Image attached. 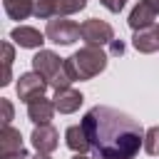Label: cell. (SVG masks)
<instances>
[{
  "mask_svg": "<svg viewBox=\"0 0 159 159\" xmlns=\"http://www.w3.org/2000/svg\"><path fill=\"white\" fill-rule=\"evenodd\" d=\"M142 2H147V5H149L154 12H159V0H142Z\"/></svg>",
  "mask_w": 159,
  "mask_h": 159,
  "instance_id": "603a6c76",
  "label": "cell"
},
{
  "mask_svg": "<svg viewBox=\"0 0 159 159\" xmlns=\"http://www.w3.org/2000/svg\"><path fill=\"white\" fill-rule=\"evenodd\" d=\"M30 159H52V157H50V154H40V152H37V154H35V157H30Z\"/></svg>",
  "mask_w": 159,
  "mask_h": 159,
  "instance_id": "cb8c5ba5",
  "label": "cell"
},
{
  "mask_svg": "<svg viewBox=\"0 0 159 159\" xmlns=\"http://www.w3.org/2000/svg\"><path fill=\"white\" fill-rule=\"evenodd\" d=\"M17 159H30V157H17Z\"/></svg>",
  "mask_w": 159,
  "mask_h": 159,
  "instance_id": "484cf974",
  "label": "cell"
},
{
  "mask_svg": "<svg viewBox=\"0 0 159 159\" xmlns=\"http://www.w3.org/2000/svg\"><path fill=\"white\" fill-rule=\"evenodd\" d=\"M52 102H55V109L60 114H72V112L80 109V104L84 102V97H82V92H77L72 87H62V89H55Z\"/></svg>",
  "mask_w": 159,
  "mask_h": 159,
  "instance_id": "30bf717a",
  "label": "cell"
},
{
  "mask_svg": "<svg viewBox=\"0 0 159 159\" xmlns=\"http://www.w3.org/2000/svg\"><path fill=\"white\" fill-rule=\"evenodd\" d=\"M80 32H82V40L92 47H104L114 40V30L107 20H97V17H89L80 25Z\"/></svg>",
  "mask_w": 159,
  "mask_h": 159,
  "instance_id": "5b68a950",
  "label": "cell"
},
{
  "mask_svg": "<svg viewBox=\"0 0 159 159\" xmlns=\"http://www.w3.org/2000/svg\"><path fill=\"white\" fill-rule=\"evenodd\" d=\"M132 45L142 55H152L159 50V25H149L144 30H137L132 37Z\"/></svg>",
  "mask_w": 159,
  "mask_h": 159,
  "instance_id": "8fae6325",
  "label": "cell"
},
{
  "mask_svg": "<svg viewBox=\"0 0 159 159\" xmlns=\"http://www.w3.org/2000/svg\"><path fill=\"white\" fill-rule=\"evenodd\" d=\"M109 12H122V7L127 5V0H99Z\"/></svg>",
  "mask_w": 159,
  "mask_h": 159,
  "instance_id": "44dd1931",
  "label": "cell"
},
{
  "mask_svg": "<svg viewBox=\"0 0 159 159\" xmlns=\"http://www.w3.org/2000/svg\"><path fill=\"white\" fill-rule=\"evenodd\" d=\"M109 55H114V57L124 55V42H122V40H112V42H109Z\"/></svg>",
  "mask_w": 159,
  "mask_h": 159,
  "instance_id": "7402d4cb",
  "label": "cell"
},
{
  "mask_svg": "<svg viewBox=\"0 0 159 159\" xmlns=\"http://www.w3.org/2000/svg\"><path fill=\"white\" fill-rule=\"evenodd\" d=\"M32 2L35 0H2V7L10 20H27L32 15Z\"/></svg>",
  "mask_w": 159,
  "mask_h": 159,
  "instance_id": "9a60e30c",
  "label": "cell"
},
{
  "mask_svg": "<svg viewBox=\"0 0 159 159\" xmlns=\"http://www.w3.org/2000/svg\"><path fill=\"white\" fill-rule=\"evenodd\" d=\"M157 15H159V12H154L147 2H142V0H139V2L132 7V12H129V20H127V22H129V27L137 32V30H144V27L154 25V17H157Z\"/></svg>",
  "mask_w": 159,
  "mask_h": 159,
  "instance_id": "4fadbf2b",
  "label": "cell"
},
{
  "mask_svg": "<svg viewBox=\"0 0 159 159\" xmlns=\"http://www.w3.org/2000/svg\"><path fill=\"white\" fill-rule=\"evenodd\" d=\"M65 67L72 77V82H82V80H92L94 75H99L104 67H107V52L102 47H92V45H84L80 47L77 52H72L67 60H65Z\"/></svg>",
  "mask_w": 159,
  "mask_h": 159,
  "instance_id": "7a4b0ae2",
  "label": "cell"
},
{
  "mask_svg": "<svg viewBox=\"0 0 159 159\" xmlns=\"http://www.w3.org/2000/svg\"><path fill=\"white\" fill-rule=\"evenodd\" d=\"M72 159H92V157H87V154H75Z\"/></svg>",
  "mask_w": 159,
  "mask_h": 159,
  "instance_id": "d4e9b609",
  "label": "cell"
},
{
  "mask_svg": "<svg viewBox=\"0 0 159 159\" xmlns=\"http://www.w3.org/2000/svg\"><path fill=\"white\" fill-rule=\"evenodd\" d=\"M55 2V17H67L87 7V0H52Z\"/></svg>",
  "mask_w": 159,
  "mask_h": 159,
  "instance_id": "2e32d148",
  "label": "cell"
},
{
  "mask_svg": "<svg viewBox=\"0 0 159 159\" xmlns=\"http://www.w3.org/2000/svg\"><path fill=\"white\" fill-rule=\"evenodd\" d=\"M144 152L152 154V157L159 154V127L147 129V134H144Z\"/></svg>",
  "mask_w": 159,
  "mask_h": 159,
  "instance_id": "d6986e66",
  "label": "cell"
},
{
  "mask_svg": "<svg viewBox=\"0 0 159 159\" xmlns=\"http://www.w3.org/2000/svg\"><path fill=\"white\" fill-rule=\"evenodd\" d=\"M10 40L15 42V45H20V47H25V50H42V42L47 40L37 27H30V25H17V27H12L10 30Z\"/></svg>",
  "mask_w": 159,
  "mask_h": 159,
  "instance_id": "9c48e42d",
  "label": "cell"
},
{
  "mask_svg": "<svg viewBox=\"0 0 159 159\" xmlns=\"http://www.w3.org/2000/svg\"><path fill=\"white\" fill-rule=\"evenodd\" d=\"M32 70L37 75H42L45 82L50 87H55V89L70 87V82H72V77H70V72L65 67V60L57 52H52V50H40L32 57Z\"/></svg>",
  "mask_w": 159,
  "mask_h": 159,
  "instance_id": "3957f363",
  "label": "cell"
},
{
  "mask_svg": "<svg viewBox=\"0 0 159 159\" xmlns=\"http://www.w3.org/2000/svg\"><path fill=\"white\" fill-rule=\"evenodd\" d=\"M12 60H15V50H12V42H2V80H0V84L5 87V84H10V80H12V72H10V67H12Z\"/></svg>",
  "mask_w": 159,
  "mask_h": 159,
  "instance_id": "e0dca14e",
  "label": "cell"
},
{
  "mask_svg": "<svg viewBox=\"0 0 159 159\" xmlns=\"http://www.w3.org/2000/svg\"><path fill=\"white\" fill-rule=\"evenodd\" d=\"M30 142L40 154H52L57 149V144H60V134H57V129L52 124H40V127L32 129Z\"/></svg>",
  "mask_w": 159,
  "mask_h": 159,
  "instance_id": "ba28073f",
  "label": "cell"
},
{
  "mask_svg": "<svg viewBox=\"0 0 159 159\" xmlns=\"http://www.w3.org/2000/svg\"><path fill=\"white\" fill-rule=\"evenodd\" d=\"M65 144H67L75 154H84L87 149H92V144H89L87 132H84L82 124H72V127H67V132H65Z\"/></svg>",
  "mask_w": 159,
  "mask_h": 159,
  "instance_id": "5bb4252c",
  "label": "cell"
},
{
  "mask_svg": "<svg viewBox=\"0 0 159 159\" xmlns=\"http://www.w3.org/2000/svg\"><path fill=\"white\" fill-rule=\"evenodd\" d=\"M0 109H2V127H10V122H12V102L0 97Z\"/></svg>",
  "mask_w": 159,
  "mask_h": 159,
  "instance_id": "ffe728a7",
  "label": "cell"
},
{
  "mask_svg": "<svg viewBox=\"0 0 159 159\" xmlns=\"http://www.w3.org/2000/svg\"><path fill=\"white\" fill-rule=\"evenodd\" d=\"M87 132V139L97 154V159H134L139 147H144L142 124L114 107L94 104L84 112L80 122Z\"/></svg>",
  "mask_w": 159,
  "mask_h": 159,
  "instance_id": "6da1fadb",
  "label": "cell"
},
{
  "mask_svg": "<svg viewBox=\"0 0 159 159\" xmlns=\"http://www.w3.org/2000/svg\"><path fill=\"white\" fill-rule=\"evenodd\" d=\"M52 114H55V102H52V99H47V97H37V99L27 102V117H30V122H32L35 127H40V124H50Z\"/></svg>",
  "mask_w": 159,
  "mask_h": 159,
  "instance_id": "7c38bea8",
  "label": "cell"
},
{
  "mask_svg": "<svg viewBox=\"0 0 159 159\" xmlns=\"http://www.w3.org/2000/svg\"><path fill=\"white\" fill-rule=\"evenodd\" d=\"M17 157H30L22 147V134L15 127H2L0 129V159H17Z\"/></svg>",
  "mask_w": 159,
  "mask_h": 159,
  "instance_id": "52a82bcc",
  "label": "cell"
},
{
  "mask_svg": "<svg viewBox=\"0 0 159 159\" xmlns=\"http://www.w3.org/2000/svg\"><path fill=\"white\" fill-rule=\"evenodd\" d=\"M45 37L55 45H72L82 37L80 32V25L67 20V17H52L47 20V27H45Z\"/></svg>",
  "mask_w": 159,
  "mask_h": 159,
  "instance_id": "277c9868",
  "label": "cell"
},
{
  "mask_svg": "<svg viewBox=\"0 0 159 159\" xmlns=\"http://www.w3.org/2000/svg\"><path fill=\"white\" fill-rule=\"evenodd\" d=\"M32 15L40 20H52L55 17V2L52 0H35L32 2Z\"/></svg>",
  "mask_w": 159,
  "mask_h": 159,
  "instance_id": "ac0fdd59",
  "label": "cell"
},
{
  "mask_svg": "<svg viewBox=\"0 0 159 159\" xmlns=\"http://www.w3.org/2000/svg\"><path fill=\"white\" fill-rule=\"evenodd\" d=\"M47 87H50V84L45 82V77L37 75L35 70L20 75V80H17V84H15L17 97H20L22 102H32V99H37V97H45V89H47Z\"/></svg>",
  "mask_w": 159,
  "mask_h": 159,
  "instance_id": "8992f818",
  "label": "cell"
}]
</instances>
